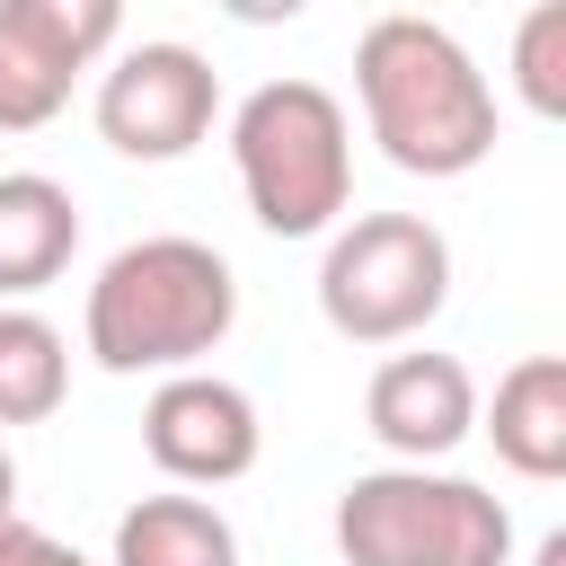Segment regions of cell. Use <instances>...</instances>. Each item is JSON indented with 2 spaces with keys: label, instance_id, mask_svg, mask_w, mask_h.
Listing matches in <instances>:
<instances>
[{
  "label": "cell",
  "instance_id": "1",
  "mask_svg": "<svg viewBox=\"0 0 566 566\" xmlns=\"http://www.w3.org/2000/svg\"><path fill=\"white\" fill-rule=\"evenodd\" d=\"M354 97H363V133L407 177H469L495 150V88L442 18L416 9L371 18L354 44Z\"/></svg>",
  "mask_w": 566,
  "mask_h": 566
},
{
  "label": "cell",
  "instance_id": "2",
  "mask_svg": "<svg viewBox=\"0 0 566 566\" xmlns=\"http://www.w3.org/2000/svg\"><path fill=\"white\" fill-rule=\"evenodd\" d=\"M239 327V274L221 248L186 239V230H159V239H133L97 265L88 283V310H80V336H88V363L133 380V371H186L203 354H221V336Z\"/></svg>",
  "mask_w": 566,
  "mask_h": 566
},
{
  "label": "cell",
  "instance_id": "3",
  "mask_svg": "<svg viewBox=\"0 0 566 566\" xmlns=\"http://www.w3.org/2000/svg\"><path fill=\"white\" fill-rule=\"evenodd\" d=\"M230 159L256 230L327 239L354 203V115L318 80H265L230 106Z\"/></svg>",
  "mask_w": 566,
  "mask_h": 566
},
{
  "label": "cell",
  "instance_id": "4",
  "mask_svg": "<svg viewBox=\"0 0 566 566\" xmlns=\"http://www.w3.org/2000/svg\"><path fill=\"white\" fill-rule=\"evenodd\" d=\"M345 566H513V513L442 460H389L336 486Z\"/></svg>",
  "mask_w": 566,
  "mask_h": 566
},
{
  "label": "cell",
  "instance_id": "5",
  "mask_svg": "<svg viewBox=\"0 0 566 566\" xmlns=\"http://www.w3.org/2000/svg\"><path fill=\"white\" fill-rule=\"evenodd\" d=\"M451 301V239L424 212H354L318 256V318L345 345H407Z\"/></svg>",
  "mask_w": 566,
  "mask_h": 566
},
{
  "label": "cell",
  "instance_id": "6",
  "mask_svg": "<svg viewBox=\"0 0 566 566\" xmlns=\"http://www.w3.org/2000/svg\"><path fill=\"white\" fill-rule=\"evenodd\" d=\"M212 115H221V80H212V62H203L195 44H177V35L115 53L106 80H97V133H106V150L150 159V168H159V159H186V150L212 133Z\"/></svg>",
  "mask_w": 566,
  "mask_h": 566
},
{
  "label": "cell",
  "instance_id": "7",
  "mask_svg": "<svg viewBox=\"0 0 566 566\" xmlns=\"http://www.w3.org/2000/svg\"><path fill=\"white\" fill-rule=\"evenodd\" d=\"M142 451L159 460V478L177 486H230L256 469L265 451V424H256V398L221 371H159L150 407H142Z\"/></svg>",
  "mask_w": 566,
  "mask_h": 566
},
{
  "label": "cell",
  "instance_id": "8",
  "mask_svg": "<svg viewBox=\"0 0 566 566\" xmlns=\"http://www.w3.org/2000/svg\"><path fill=\"white\" fill-rule=\"evenodd\" d=\"M363 424L389 460H451L478 433V380L460 354H389L363 389Z\"/></svg>",
  "mask_w": 566,
  "mask_h": 566
},
{
  "label": "cell",
  "instance_id": "9",
  "mask_svg": "<svg viewBox=\"0 0 566 566\" xmlns=\"http://www.w3.org/2000/svg\"><path fill=\"white\" fill-rule=\"evenodd\" d=\"M80 256V203L44 168H0V301L62 283Z\"/></svg>",
  "mask_w": 566,
  "mask_h": 566
},
{
  "label": "cell",
  "instance_id": "10",
  "mask_svg": "<svg viewBox=\"0 0 566 566\" xmlns=\"http://www.w3.org/2000/svg\"><path fill=\"white\" fill-rule=\"evenodd\" d=\"M478 424L513 478H539V486L566 478V354H522L495 380V407Z\"/></svg>",
  "mask_w": 566,
  "mask_h": 566
},
{
  "label": "cell",
  "instance_id": "11",
  "mask_svg": "<svg viewBox=\"0 0 566 566\" xmlns=\"http://www.w3.org/2000/svg\"><path fill=\"white\" fill-rule=\"evenodd\" d=\"M115 566H239V531L203 495H142L115 513Z\"/></svg>",
  "mask_w": 566,
  "mask_h": 566
},
{
  "label": "cell",
  "instance_id": "12",
  "mask_svg": "<svg viewBox=\"0 0 566 566\" xmlns=\"http://www.w3.org/2000/svg\"><path fill=\"white\" fill-rule=\"evenodd\" d=\"M88 62H71L44 27H27L18 9H0V133H44Z\"/></svg>",
  "mask_w": 566,
  "mask_h": 566
},
{
  "label": "cell",
  "instance_id": "13",
  "mask_svg": "<svg viewBox=\"0 0 566 566\" xmlns=\"http://www.w3.org/2000/svg\"><path fill=\"white\" fill-rule=\"evenodd\" d=\"M71 398V345L44 310L0 301V424H44Z\"/></svg>",
  "mask_w": 566,
  "mask_h": 566
},
{
  "label": "cell",
  "instance_id": "14",
  "mask_svg": "<svg viewBox=\"0 0 566 566\" xmlns=\"http://www.w3.org/2000/svg\"><path fill=\"white\" fill-rule=\"evenodd\" d=\"M513 88L531 115H566V0H531L513 27Z\"/></svg>",
  "mask_w": 566,
  "mask_h": 566
},
{
  "label": "cell",
  "instance_id": "15",
  "mask_svg": "<svg viewBox=\"0 0 566 566\" xmlns=\"http://www.w3.org/2000/svg\"><path fill=\"white\" fill-rule=\"evenodd\" d=\"M0 9H18L27 27H44L71 62H106V44L124 27V0H0Z\"/></svg>",
  "mask_w": 566,
  "mask_h": 566
},
{
  "label": "cell",
  "instance_id": "16",
  "mask_svg": "<svg viewBox=\"0 0 566 566\" xmlns=\"http://www.w3.org/2000/svg\"><path fill=\"white\" fill-rule=\"evenodd\" d=\"M0 566H88L71 539H53V531H35V522H18V513H0Z\"/></svg>",
  "mask_w": 566,
  "mask_h": 566
},
{
  "label": "cell",
  "instance_id": "17",
  "mask_svg": "<svg viewBox=\"0 0 566 566\" xmlns=\"http://www.w3.org/2000/svg\"><path fill=\"white\" fill-rule=\"evenodd\" d=\"M221 9H230L239 27H292V18L310 9V0H221Z\"/></svg>",
  "mask_w": 566,
  "mask_h": 566
},
{
  "label": "cell",
  "instance_id": "18",
  "mask_svg": "<svg viewBox=\"0 0 566 566\" xmlns=\"http://www.w3.org/2000/svg\"><path fill=\"white\" fill-rule=\"evenodd\" d=\"M0 513H18V460H9V442H0Z\"/></svg>",
  "mask_w": 566,
  "mask_h": 566
}]
</instances>
